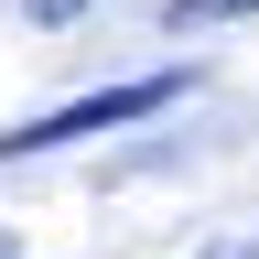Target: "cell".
I'll use <instances>...</instances> for the list:
<instances>
[{
    "mask_svg": "<svg viewBox=\"0 0 259 259\" xmlns=\"http://www.w3.org/2000/svg\"><path fill=\"white\" fill-rule=\"evenodd\" d=\"M162 97H184V76H141V87H108V97H76V108L32 119V130H0V151H54V141H97L119 119H151Z\"/></svg>",
    "mask_w": 259,
    "mask_h": 259,
    "instance_id": "obj_1",
    "label": "cell"
},
{
    "mask_svg": "<svg viewBox=\"0 0 259 259\" xmlns=\"http://www.w3.org/2000/svg\"><path fill=\"white\" fill-rule=\"evenodd\" d=\"M173 22H238V11H259V0H162Z\"/></svg>",
    "mask_w": 259,
    "mask_h": 259,
    "instance_id": "obj_2",
    "label": "cell"
},
{
    "mask_svg": "<svg viewBox=\"0 0 259 259\" xmlns=\"http://www.w3.org/2000/svg\"><path fill=\"white\" fill-rule=\"evenodd\" d=\"M22 11H32V22H76L87 0H22Z\"/></svg>",
    "mask_w": 259,
    "mask_h": 259,
    "instance_id": "obj_3",
    "label": "cell"
},
{
    "mask_svg": "<svg viewBox=\"0 0 259 259\" xmlns=\"http://www.w3.org/2000/svg\"><path fill=\"white\" fill-rule=\"evenodd\" d=\"M0 259H11V227H0Z\"/></svg>",
    "mask_w": 259,
    "mask_h": 259,
    "instance_id": "obj_4",
    "label": "cell"
}]
</instances>
